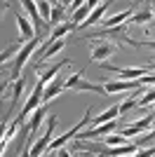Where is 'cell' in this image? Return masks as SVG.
Masks as SVG:
<instances>
[{
  "mask_svg": "<svg viewBox=\"0 0 155 157\" xmlns=\"http://www.w3.org/2000/svg\"><path fill=\"white\" fill-rule=\"evenodd\" d=\"M7 87H10V80H0V96L7 92Z\"/></svg>",
  "mask_w": 155,
  "mask_h": 157,
  "instance_id": "obj_32",
  "label": "cell"
},
{
  "mask_svg": "<svg viewBox=\"0 0 155 157\" xmlns=\"http://www.w3.org/2000/svg\"><path fill=\"white\" fill-rule=\"evenodd\" d=\"M21 45H24V42H21V40H17V42H12V45H7L5 49H0V66L7 63V61H12V56L19 52Z\"/></svg>",
  "mask_w": 155,
  "mask_h": 157,
  "instance_id": "obj_21",
  "label": "cell"
},
{
  "mask_svg": "<svg viewBox=\"0 0 155 157\" xmlns=\"http://www.w3.org/2000/svg\"><path fill=\"white\" fill-rule=\"evenodd\" d=\"M47 2H50V5H59V0H47Z\"/></svg>",
  "mask_w": 155,
  "mask_h": 157,
  "instance_id": "obj_38",
  "label": "cell"
},
{
  "mask_svg": "<svg viewBox=\"0 0 155 157\" xmlns=\"http://www.w3.org/2000/svg\"><path fill=\"white\" fill-rule=\"evenodd\" d=\"M99 2H103V0H87V5H89V7H92V10H94V7H97V5H99Z\"/></svg>",
  "mask_w": 155,
  "mask_h": 157,
  "instance_id": "obj_35",
  "label": "cell"
},
{
  "mask_svg": "<svg viewBox=\"0 0 155 157\" xmlns=\"http://www.w3.org/2000/svg\"><path fill=\"white\" fill-rule=\"evenodd\" d=\"M42 92H45V82H42V80H38V82H35V87L31 89V94H28V98H26V103L21 105V113H19L21 117H28V115H31L38 105H42Z\"/></svg>",
  "mask_w": 155,
  "mask_h": 157,
  "instance_id": "obj_7",
  "label": "cell"
},
{
  "mask_svg": "<svg viewBox=\"0 0 155 157\" xmlns=\"http://www.w3.org/2000/svg\"><path fill=\"white\" fill-rule=\"evenodd\" d=\"M40 47V35H35V38H31V40H26L24 45L19 47V52L12 56V61H10V82L12 80H17V78H21V71H24V66H26V61H31L33 59V54H35V49Z\"/></svg>",
  "mask_w": 155,
  "mask_h": 157,
  "instance_id": "obj_1",
  "label": "cell"
},
{
  "mask_svg": "<svg viewBox=\"0 0 155 157\" xmlns=\"http://www.w3.org/2000/svg\"><path fill=\"white\" fill-rule=\"evenodd\" d=\"M45 117H47V103H42L28 115V122L21 124V131H24V134L26 131H28V134H38V129H40V124L45 122Z\"/></svg>",
  "mask_w": 155,
  "mask_h": 157,
  "instance_id": "obj_9",
  "label": "cell"
},
{
  "mask_svg": "<svg viewBox=\"0 0 155 157\" xmlns=\"http://www.w3.org/2000/svg\"><path fill=\"white\" fill-rule=\"evenodd\" d=\"M113 131H117V120H110V122H103V124H94L89 131H82V134H78L75 138L78 141H97V138L108 136Z\"/></svg>",
  "mask_w": 155,
  "mask_h": 157,
  "instance_id": "obj_6",
  "label": "cell"
},
{
  "mask_svg": "<svg viewBox=\"0 0 155 157\" xmlns=\"http://www.w3.org/2000/svg\"><path fill=\"white\" fill-rule=\"evenodd\" d=\"M134 14V10L129 7V10H125V12L120 14H113V17H103V21L99 24L101 28H113V26H120V24H127V19Z\"/></svg>",
  "mask_w": 155,
  "mask_h": 157,
  "instance_id": "obj_17",
  "label": "cell"
},
{
  "mask_svg": "<svg viewBox=\"0 0 155 157\" xmlns=\"http://www.w3.org/2000/svg\"><path fill=\"white\" fill-rule=\"evenodd\" d=\"M153 19H155V12H153V10H139V12H134L127 19V24H139V26H143V24H150Z\"/></svg>",
  "mask_w": 155,
  "mask_h": 157,
  "instance_id": "obj_20",
  "label": "cell"
},
{
  "mask_svg": "<svg viewBox=\"0 0 155 157\" xmlns=\"http://www.w3.org/2000/svg\"><path fill=\"white\" fill-rule=\"evenodd\" d=\"M143 2H148V0H143Z\"/></svg>",
  "mask_w": 155,
  "mask_h": 157,
  "instance_id": "obj_41",
  "label": "cell"
},
{
  "mask_svg": "<svg viewBox=\"0 0 155 157\" xmlns=\"http://www.w3.org/2000/svg\"><path fill=\"white\" fill-rule=\"evenodd\" d=\"M61 92H66V78L59 73V75L52 80L50 85H45V92H42V103H50V101H54V98H57Z\"/></svg>",
  "mask_w": 155,
  "mask_h": 157,
  "instance_id": "obj_12",
  "label": "cell"
},
{
  "mask_svg": "<svg viewBox=\"0 0 155 157\" xmlns=\"http://www.w3.org/2000/svg\"><path fill=\"white\" fill-rule=\"evenodd\" d=\"M5 131H7V124H5V122H0V141L5 138Z\"/></svg>",
  "mask_w": 155,
  "mask_h": 157,
  "instance_id": "obj_34",
  "label": "cell"
},
{
  "mask_svg": "<svg viewBox=\"0 0 155 157\" xmlns=\"http://www.w3.org/2000/svg\"><path fill=\"white\" fill-rule=\"evenodd\" d=\"M71 155H73V152L68 150L66 145H64V148H59V150H57V157H71Z\"/></svg>",
  "mask_w": 155,
  "mask_h": 157,
  "instance_id": "obj_30",
  "label": "cell"
},
{
  "mask_svg": "<svg viewBox=\"0 0 155 157\" xmlns=\"http://www.w3.org/2000/svg\"><path fill=\"white\" fill-rule=\"evenodd\" d=\"M150 113H153V115H155V108H153V110H150Z\"/></svg>",
  "mask_w": 155,
  "mask_h": 157,
  "instance_id": "obj_39",
  "label": "cell"
},
{
  "mask_svg": "<svg viewBox=\"0 0 155 157\" xmlns=\"http://www.w3.org/2000/svg\"><path fill=\"white\" fill-rule=\"evenodd\" d=\"M103 89H106V94H132L136 89H143V85L139 80H108Z\"/></svg>",
  "mask_w": 155,
  "mask_h": 157,
  "instance_id": "obj_8",
  "label": "cell"
},
{
  "mask_svg": "<svg viewBox=\"0 0 155 157\" xmlns=\"http://www.w3.org/2000/svg\"><path fill=\"white\" fill-rule=\"evenodd\" d=\"M139 47H150V49H155V40H146V42H139Z\"/></svg>",
  "mask_w": 155,
  "mask_h": 157,
  "instance_id": "obj_33",
  "label": "cell"
},
{
  "mask_svg": "<svg viewBox=\"0 0 155 157\" xmlns=\"http://www.w3.org/2000/svg\"><path fill=\"white\" fill-rule=\"evenodd\" d=\"M54 129H57V117L54 115H50L47 117V129L45 134L40 138H35L31 143V157H40V155H45L47 150H50V143L54 141Z\"/></svg>",
  "mask_w": 155,
  "mask_h": 157,
  "instance_id": "obj_2",
  "label": "cell"
},
{
  "mask_svg": "<svg viewBox=\"0 0 155 157\" xmlns=\"http://www.w3.org/2000/svg\"><path fill=\"white\" fill-rule=\"evenodd\" d=\"M103 143L106 145H125V143H129V138L122 136V131H113L108 136H103Z\"/></svg>",
  "mask_w": 155,
  "mask_h": 157,
  "instance_id": "obj_23",
  "label": "cell"
},
{
  "mask_svg": "<svg viewBox=\"0 0 155 157\" xmlns=\"http://www.w3.org/2000/svg\"><path fill=\"white\" fill-rule=\"evenodd\" d=\"M148 2H155V0H148Z\"/></svg>",
  "mask_w": 155,
  "mask_h": 157,
  "instance_id": "obj_40",
  "label": "cell"
},
{
  "mask_svg": "<svg viewBox=\"0 0 155 157\" xmlns=\"http://www.w3.org/2000/svg\"><path fill=\"white\" fill-rule=\"evenodd\" d=\"M89 38H113V40H122L127 47H139V42L136 40L129 38V33H127V24H120V26H113V28H99V31L89 33L87 35V40Z\"/></svg>",
  "mask_w": 155,
  "mask_h": 157,
  "instance_id": "obj_3",
  "label": "cell"
},
{
  "mask_svg": "<svg viewBox=\"0 0 155 157\" xmlns=\"http://www.w3.org/2000/svg\"><path fill=\"white\" fill-rule=\"evenodd\" d=\"M68 14V10H66L64 5H52V14H50V24L52 26H59L61 21H64V17Z\"/></svg>",
  "mask_w": 155,
  "mask_h": 157,
  "instance_id": "obj_22",
  "label": "cell"
},
{
  "mask_svg": "<svg viewBox=\"0 0 155 157\" xmlns=\"http://www.w3.org/2000/svg\"><path fill=\"white\" fill-rule=\"evenodd\" d=\"M103 68V71H108V73H115V75H120V80H139V78H143L146 73H150V68L146 66H127V68H120V66H110V63H99Z\"/></svg>",
  "mask_w": 155,
  "mask_h": 157,
  "instance_id": "obj_5",
  "label": "cell"
},
{
  "mask_svg": "<svg viewBox=\"0 0 155 157\" xmlns=\"http://www.w3.org/2000/svg\"><path fill=\"white\" fill-rule=\"evenodd\" d=\"M153 122H155V115H153V113H148V115H143L141 120H136V122H132L129 127H125L122 136L134 138V136H139V134H143V131H148L150 127H153Z\"/></svg>",
  "mask_w": 155,
  "mask_h": 157,
  "instance_id": "obj_10",
  "label": "cell"
},
{
  "mask_svg": "<svg viewBox=\"0 0 155 157\" xmlns=\"http://www.w3.org/2000/svg\"><path fill=\"white\" fill-rule=\"evenodd\" d=\"M110 5H113V0H103V2H99V5L89 12V17H87V19H85L78 28L82 31V28H89V26H99V24L103 21V14L108 12V7H110Z\"/></svg>",
  "mask_w": 155,
  "mask_h": 157,
  "instance_id": "obj_11",
  "label": "cell"
},
{
  "mask_svg": "<svg viewBox=\"0 0 155 157\" xmlns=\"http://www.w3.org/2000/svg\"><path fill=\"white\" fill-rule=\"evenodd\" d=\"M73 92H89V94H101V96H106V89H103V85H97V82H92V80L87 78H80L73 85Z\"/></svg>",
  "mask_w": 155,
  "mask_h": 157,
  "instance_id": "obj_15",
  "label": "cell"
},
{
  "mask_svg": "<svg viewBox=\"0 0 155 157\" xmlns=\"http://www.w3.org/2000/svg\"><path fill=\"white\" fill-rule=\"evenodd\" d=\"M26 89V78H17L10 82V92H12V108L21 101V94H24Z\"/></svg>",
  "mask_w": 155,
  "mask_h": 157,
  "instance_id": "obj_19",
  "label": "cell"
},
{
  "mask_svg": "<svg viewBox=\"0 0 155 157\" xmlns=\"http://www.w3.org/2000/svg\"><path fill=\"white\" fill-rule=\"evenodd\" d=\"M40 157H57V150H47L45 155H40Z\"/></svg>",
  "mask_w": 155,
  "mask_h": 157,
  "instance_id": "obj_36",
  "label": "cell"
},
{
  "mask_svg": "<svg viewBox=\"0 0 155 157\" xmlns=\"http://www.w3.org/2000/svg\"><path fill=\"white\" fill-rule=\"evenodd\" d=\"M5 10H10V2H7V0H0V19H2Z\"/></svg>",
  "mask_w": 155,
  "mask_h": 157,
  "instance_id": "obj_31",
  "label": "cell"
},
{
  "mask_svg": "<svg viewBox=\"0 0 155 157\" xmlns=\"http://www.w3.org/2000/svg\"><path fill=\"white\" fill-rule=\"evenodd\" d=\"M80 78H85V68H80V71H75L71 75V78H66V89H73V85H75Z\"/></svg>",
  "mask_w": 155,
  "mask_h": 157,
  "instance_id": "obj_27",
  "label": "cell"
},
{
  "mask_svg": "<svg viewBox=\"0 0 155 157\" xmlns=\"http://www.w3.org/2000/svg\"><path fill=\"white\" fill-rule=\"evenodd\" d=\"M148 68H150V71H155V61H150V63H148Z\"/></svg>",
  "mask_w": 155,
  "mask_h": 157,
  "instance_id": "obj_37",
  "label": "cell"
},
{
  "mask_svg": "<svg viewBox=\"0 0 155 157\" xmlns=\"http://www.w3.org/2000/svg\"><path fill=\"white\" fill-rule=\"evenodd\" d=\"M117 117H120V105H110V108H106L103 113L94 115L92 122H94V124H103V122H110V120H117Z\"/></svg>",
  "mask_w": 155,
  "mask_h": 157,
  "instance_id": "obj_18",
  "label": "cell"
},
{
  "mask_svg": "<svg viewBox=\"0 0 155 157\" xmlns=\"http://www.w3.org/2000/svg\"><path fill=\"white\" fill-rule=\"evenodd\" d=\"M132 157H155V145H146V148H139Z\"/></svg>",
  "mask_w": 155,
  "mask_h": 157,
  "instance_id": "obj_28",
  "label": "cell"
},
{
  "mask_svg": "<svg viewBox=\"0 0 155 157\" xmlns=\"http://www.w3.org/2000/svg\"><path fill=\"white\" fill-rule=\"evenodd\" d=\"M73 155L71 157H94V152H89V150H82V148H75V150H71Z\"/></svg>",
  "mask_w": 155,
  "mask_h": 157,
  "instance_id": "obj_29",
  "label": "cell"
},
{
  "mask_svg": "<svg viewBox=\"0 0 155 157\" xmlns=\"http://www.w3.org/2000/svg\"><path fill=\"white\" fill-rule=\"evenodd\" d=\"M89 12H92V7L87 5V2H85L82 7H78L75 12H71V21H75L78 26H80V24H82V21L87 19V17H89Z\"/></svg>",
  "mask_w": 155,
  "mask_h": 157,
  "instance_id": "obj_24",
  "label": "cell"
},
{
  "mask_svg": "<svg viewBox=\"0 0 155 157\" xmlns=\"http://www.w3.org/2000/svg\"><path fill=\"white\" fill-rule=\"evenodd\" d=\"M73 31H78L75 21H61L59 26H54L50 31V40H61V38H66V35H71Z\"/></svg>",
  "mask_w": 155,
  "mask_h": 157,
  "instance_id": "obj_16",
  "label": "cell"
},
{
  "mask_svg": "<svg viewBox=\"0 0 155 157\" xmlns=\"http://www.w3.org/2000/svg\"><path fill=\"white\" fill-rule=\"evenodd\" d=\"M66 66H71V59H61V61H57V63L47 66V68H45V73H40V75H38V80H42L45 85H50V82H52L54 78H57V75H59L61 71H64Z\"/></svg>",
  "mask_w": 155,
  "mask_h": 157,
  "instance_id": "obj_13",
  "label": "cell"
},
{
  "mask_svg": "<svg viewBox=\"0 0 155 157\" xmlns=\"http://www.w3.org/2000/svg\"><path fill=\"white\" fill-rule=\"evenodd\" d=\"M89 42H92L89 56H92V61H97V63H103L106 59H110V56L120 49V45L108 42V40H103V38H101V42H99V38H89Z\"/></svg>",
  "mask_w": 155,
  "mask_h": 157,
  "instance_id": "obj_4",
  "label": "cell"
},
{
  "mask_svg": "<svg viewBox=\"0 0 155 157\" xmlns=\"http://www.w3.org/2000/svg\"><path fill=\"white\" fill-rule=\"evenodd\" d=\"M17 26H19V40L26 42V40L35 38V26H33V21L24 14H17Z\"/></svg>",
  "mask_w": 155,
  "mask_h": 157,
  "instance_id": "obj_14",
  "label": "cell"
},
{
  "mask_svg": "<svg viewBox=\"0 0 155 157\" xmlns=\"http://www.w3.org/2000/svg\"><path fill=\"white\" fill-rule=\"evenodd\" d=\"M155 141V122H153V127H150L148 131H146V136H136V141L134 143L139 145V148H146L148 143H153Z\"/></svg>",
  "mask_w": 155,
  "mask_h": 157,
  "instance_id": "obj_26",
  "label": "cell"
},
{
  "mask_svg": "<svg viewBox=\"0 0 155 157\" xmlns=\"http://www.w3.org/2000/svg\"><path fill=\"white\" fill-rule=\"evenodd\" d=\"M150 103H155V85H150L146 92H143V96L139 98V108H146V105H150Z\"/></svg>",
  "mask_w": 155,
  "mask_h": 157,
  "instance_id": "obj_25",
  "label": "cell"
}]
</instances>
